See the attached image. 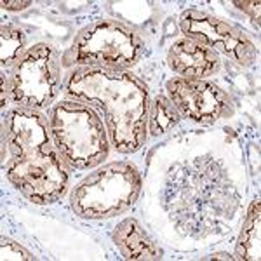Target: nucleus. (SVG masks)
<instances>
[{"mask_svg":"<svg viewBox=\"0 0 261 261\" xmlns=\"http://www.w3.org/2000/svg\"><path fill=\"white\" fill-rule=\"evenodd\" d=\"M143 49V40L124 24L96 21L75 37L63 54L61 66L125 71L140 61Z\"/></svg>","mask_w":261,"mask_h":261,"instance_id":"nucleus-4","label":"nucleus"},{"mask_svg":"<svg viewBox=\"0 0 261 261\" xmlns=\"http://www.w3.org/2000/svg\"><path fill=\"white\" fill-rule=\"evenodd\" d=\"M2 153L7 179L35 204L60 200L68 188V166L40 112L14 108L2 122Z\"/></svg>","mask_w":261,"mask_h":261,"instance_id":"nucleus-1","label":"nucleus"},{"mask_svg":"<svg viewBox=\"0 0 261 261\" xmlns=\"http://www.w3.org/2000/svg\"><path fill=\"white\" fill-rule=\"evenodd\" d=\"M167 63L176 75L187 81H202L221 68L220 58L213 49L187 37L171 45Z\"/></svg>","mask_w":261,"mask_h":261,"instance_id":"nucleus-9","label":"nucleus"},{"mask_svg":"<svg viewBox=\"0 0 261 261\" xmlns=\"http://www.w3.org/2000/svg\"><path fill=\"white\" fill-rule=\"evenodd\" d=\"M0 258L4 261H9V259H32V254L28 252L24 247H21L19 244L9 241V239H2V242H0Z\"/></svg>","mask_w":261,"mask_h":261,"instance_id":"nucleus-14","label":"nucleus"},{"mask_svg":"<svg viewBox=\"0 0 261 261\" xmlns=\"http://www.w3.org/2000/svg\"><path fill=\"white\" fill-rule=\"evenodd\" d=\"M179 28L187 39L199 42L214 53L220 50L242 66L252 65L258 56V50L246 33L207 12L195 9L185 11L179 18Z\"/></svg>","mask_w":261,"mask_h":261,"instance_id":"nucleus-7","label":"nucleus"},{"mask_svg":"<svg viewBox=\"0 0 261 261\" xmlns=\"http://www.w3.org/2000/svg\"><path fill=\"white\" fill-rule=\"evenodd\" d=\"M113 242L119 247L120 254L125 259L133 261H151L161 259L162 251L151 239L146 235V231L141 228V225L133 218L120 221L117 228L112 233Z\"/></svg>","mask_w":261,"mask_h":261,"instance_id":"nucleus-10","label":"nucleus"},{"mask_svg":"<svg viewBox=\"0 0 261 261\" xmlns=\"http://www.w3.org/2000/svg\"><path fill=\"white\" fill-rule=\"evenodd\" d=\"M261 209L259 200H254L251 204L247 220L244 223L241 239L237 246V258L246 261H258L259 259V237H261Z\"/></svg>","mask_w":261,"mask_h":261,"instance_id":"nucleus-11","label":"nucleus"},{"mask_svg":"<svg viewBox=\"0 0 261 261\" xmlns=\"http://www.w3.org/2000/svg\"><path fill=\"white\" fill-rule=\"evenodd\" d=\"M24 44H27V37L21 28H16L12 24H2L0 28V65H2L4 73L14 68L23 58Z\"/></svg>","mask_w":261,"mask_h":261,"instance_id":"nucleus-12","label":"nucleus"},{"mask_svg":"<svg viewBox=\"0 0 261 261\" xmlns=\"http://www.w3.org/2000/svg\"><path fill=\"white\" fill-rule=\"evenodd\" d=\"M141 190V176L130 162H112L91 172L75 187L71 207L89 220H103L127 211Z\"/></svg>","mask_w":261,"mask_h":261,"instance_id":"nucleus-5","label":"nucleus"},{"mask_svg":"<svg viewBox=\"0 0 261 261\" xmlns=\"http://www.w3.org/2000/svg\"><path fill=\"white\" fill-rule=\"evenodd\" d=\"M28 6H32L30 0H27V2H6L4 0L2 2L4 9H9V11H21V9H27Z\"/></svg>","mask_w":261,"mask_h":261,"instance_id":"nucleus-16","label":"nucleus"},{"mask_svg":"<svg viewBox=\"0 0 261 261\" xmlns=\"http://www.w3.org/2000/svg\"><path fill=\"white\" fill-rule=\"evenodd\" d=\"M11 101L21 108L44 110L61 91V61L47 44H37L23 54L9 75Z\"/></svg>","mask_w":261,"mask_h":261,"instance_id":"nucleus-6","label":"nucleus"},{"mask_svg":"<svg viewBox=\"0 0 261 261\" xmlns=\"http://www.w3.org/2000/svg\"><path fill=\"white\" fill-rule=\"evenodd\" d=\"M233 6H237L244 12H247L254 21L259 19V2H233Z\"/></svg>","mask_w":261,"mask_h":261,"instance_id":"nucleus-15","label":"nucleus"},{"mask_svg":"<svg viewBox=\"0 0 261 261\" xmlns=\"http://www.w3.org/2000/svg\"><path fill=\"white\" fill-rule=\"evenodd\" d=\"M65 94L103 113L112 145L120 153L143 146L148 129V89L129 71L75 68L65 81Z\"/></svg>","mask_w":261,"mask_h":261,"instance_id":"nucleus-2","label":"nucleus"},{"mask_svg":"<svg viewBox=\"0 0 261 261\" xmlns=\"http://www.w3.org/2000/svg\"><path fill=\"white\" fill-rule=\"evenodd\" d=\"M179 112L171 103L169 98L166 96H157L151 105V110L148 113V130L151 136H161V134L167 133L172 125L178 124Z\"/></svg>","mask_w":261,"mask_h":261,"instance_id":"nucleus-13","label":"nucleus"},{"mask_svg":"<svg viewBox=\"0 0 261 261\" xmlns=\"http://www.w3.org/2000/svg\"><path fill=\"white\" fill-rule=\"evenodd\" d=\"M166 89L179 115L199 124H214L231 112L228 96L211 82L176 77L167 81Z\"/></svg>","mask_w":261,"mask_h":261,"instance_id":"nucleus-8","label":"nucleus"},{"mask_svg":"<svg viewBox=\"0 0 261 261\" xmlns=\"http://www.w3.org/2000/svg\"><path fill=\"white\" fill-rule=\"evenodd\" d=\"M213 258L214 259H231V256H228V254H214Z\"/></svg>","mask_w":261,"mask_h":261,"instance_id":"nucleus-17","label":"nucleus"},{"mask_svg":"<svg viewBox=\"0 0 261 261\" xmlns=\"http://www.w3.org/2000/svg\"><path fill=\"white\" fill-rule=\"evenodd\" d=\"M49 129L63 161L71 169H92L108 157V130L94 108L82 101L65 99L54 105Z\"/></svg>","mask_w":261,"mask_h":261,"instance_id":"nucleus-3","label":"nucleus"}]
</instances>
